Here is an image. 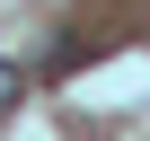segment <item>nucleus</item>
<instances>
[{"mask_svg": "<svg viewBox=\"0 0 150 141\" xmlns=\"http://www.w3.org/2000/svg\"><path fill=\"white\" fill-rule=\"evenodd\" d=\"M18 106V62H0V115Z\"/></svg>", "mask_w": 150, "mask_h": 141, "instance_id": "f257e3e1", "label": "nucleus"}]
</instances>
